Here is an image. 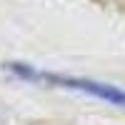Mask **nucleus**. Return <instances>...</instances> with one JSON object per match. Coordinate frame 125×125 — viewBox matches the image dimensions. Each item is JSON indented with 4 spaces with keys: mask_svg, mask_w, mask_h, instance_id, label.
Returning <instances> with one entry per match:
<instances>
[{
    "mask_svg": "<svg viewBox=\"0 0 125 125\" xmlns=\"http://www.w3.org/2000/svg\"><path fill=\"white\" fill-rule=\"evenodd\" d=\"M5 68L10 73H15L18 78H25V80H43V83H50V85H58V88H70V90L88 93V95L108 100V103H113V105H125V90H120L115 85H108V83H95V80H85V78H65V75H53V73H40L35 68L25 65V62H8Z\"/></svg>",
    "mask_w": 125,
    "mask_h": 125,
    "instance_id": "1",
    "label": "nucleus"
}]
</instances>
